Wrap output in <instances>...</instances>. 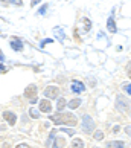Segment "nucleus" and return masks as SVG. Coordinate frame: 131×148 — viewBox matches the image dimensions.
Wrapping results in <instances>:
<instances>
[{
    "label": "nucleus",
    "mask_w": 131,
    "mask_h": 148,
    "mask_svg": "<svg viewBox=\"0 0 131 148\" xmlns=\"http://www.w3.org/2000/svg\"><path fill=\"white\" fill-rule=\"evenodd\" d=\"M95 128V124H93V119H91L89 114H84L83 116V130L87 131V133H91Z\"/></svg>",
    "instance_id": "nucleus-3"
},
{
    "label": "nucleus",
    "mask_w": 131,
    "mask_h": 148,
    "mask_svg": "<svg viewBox=\"0 0 131 148\" xmlns=\"http://www.w3.org/2000/svg\"><path fill=\"white\" fill-rule=\"evenodd\" d=\"M105 148H123V142L122 140H111L107 144Z\"/></svg>",
    "instance_id": "nucleus-10"
},
{
    "label": "nucleus",
    "mask_w": 131,
    "mask_h": 148,
    "mask_svg": "<svg viewBox=\"0 0 131 148\" xmlns=\"http://www.w3.org/2000/svg\"><path fill=\"white\" fill-rule=\"evenodd\" d=\"M79 106H81V99H79V98H75V99H72V101L69 102V107L72 108V110H73V108H76V107H79Z\"/></svg>",
    "instance_id": "nucleus-12"
},
{
    "label": "nucleus",
    "mask_w": 131,
    "mask_h": 148,
    "mask_svg": "<svg viewBox=\"0 0 131 148\" xmlns=\"http://www.w3.org/2000/svg\"><path fill=\"white\" fill-rule=\"evenodd\" d=\"M123 90L131 95V84H123Z\"/></svg>",
    "instance_id": "nucleus-21"
},
{
    "label": "nucleus",
    "mask_w": 131,
    "mask_h": 148,
    "mask_svg": "<svg viewBox=\"0 0 131 148\" xmlns=\"http://www.w3.org/2000/svg\"><path fill=\"white\" fill-rule=\"evenodd\" d=\"M58 93H59V89L55 86H49L44 89V96L49 98V99H55V98L58 96Z\"/></svg>",
    "instance_id": "nucleus-4"
},
{
    "label": "nucleus",
    "mask_w": 131,
    "mask_h": 148,
    "mask_svg": "<svg viewBox=\"0 0 131 148\" xmlns=\"http://www.w3.org/2000/svg\"><path fill=\"white\" fill-rule=\"evenodd\" d=\"M3 119L6 121L9 125H14L15 122H17V116H15L12 112H5L3 113Z\"/></svg>",
    "instance_id": "nucleus-5"
},
{
    "label": "nucleus",
    "mask_w": 131,
    "mask_h": 148,
    "mask_svg": "<svg viewBox=\"0 0 131 148\" xmlns=\"http://www.w3.org/2000/svg\"><path fill=\"white\" fill-rule=\"evenodd\" d=\"M47 8H49V5H47V3H46V5H43V6L38 9V14H41V15H43V14H44L46 11H47Z\"/></svg>",
    "instance_id": "nucleus-19"
},
{
    "label": "nucleus",
    "mask_w": 131,
    "mask_h": 148,
    "mask_svg": "<svg viewBox=\"0 0 131 148\" xmlns=\"http://www.w3.org/2000/svg\"><path fill=\"white\" fill-rule=\"evenodd\" d=\"M72 90L75 93H83V92H85V86L81 83V81H73L72 83Z\"/></svg>",
    "instance_id": "nucleus-8"
},
{
    "label": "nucleus",
    "mask_w": 131,
    "mask_h": 148,
    "mask_svg": "<svg viewBox=\"0 0 131 148\" xmlns=\"http://www.w3.org/2000/svg\"><path fill=\"white\" fill-rule=\"evenodd\" d=\"M29 114H31V118H34V119H38V116H40V114H38V110H35V108H31Z\"/></svg>",
    "instance_id": "nucleus-17"
},
{
    "label": "nucleus",
    "mask_w": 131,
    "mask_h": 148,
    "mask_svg": "<svg viewBox=\"0 0 131 148\" xmlns=\"http://www.w3.org/2000/svg\"><path fill=\"white\" fill-rule=\"evenodd\" d=\"M38 2H40V0H31V6H37Z\"/></svg>",
    "instance_id": "nucleus-25"
},
{
    "label": "nucleus",
    "mask_w": 131,
    "mask_h": 148,
    "mask_svg": "<svg viewBox=\"0 0 131 148\" xmlns=\"http://www.w3.org/2000/svg\"><path fill=\"white\" fill-rule=\"evenodd\" d=\"M127 73H128V76L131 78V63L128 64V67H127Z\"/></svg>",
    "instance_id": "nucleus-24"
},
{
    "label": "nucleus",
    "mask_w": 131,
    "mask_h": 148,
    "mask_svg": "<svg viewBox=\"0 0 131 148\" xmlns=\"http://www.w3.org/2000/svg\"><path fill=\"white\" fill-rule=\"evenodd\" d=\"M14 3L15 5H21V0H14Z\"/></svg>",
    "instance_id": "nucleus-26"
},
{
    "label": "nucleus",
    "mask_w": 131,
    "mask_h": 148,
    "mask_svg": "<svg viewBox=\"0 0 131 148\" xmlns=\"http://www.w3.org/2000/svg\"><path fill=\"white\" fill-rule=\"evenodd\" d=\"M53 40H52V38H47V40H44V41H41V47H44L46 45H47V43H52Z\"/></svg>",
    "instance_id": "nucleus-22"
},
{
    "label": "nucleus",
    "mask_w": 131,
    "mask_h": 148,
    "mask_svg": "<svg viewBox=\"0 0 131 148\" xmlns=\"http://www.w3.org/2000/svg\"><path fill=\"white\" fill-rule=\"evenodd\" d=\"M3 148H8V144H5V145H3Z\"/></svg>",
    "instance_id": "nucleus-27"
},
{
    "label": "nucleus",
    "mask_w": 131,
    "mask_h": 148,
    "mask_svg": "<svg viewBox=\"0 0 131 148\" xmlns=\"http://www.w3.org/2000/svg\"><path fill=\"white\" fill-rule=\"evenodd\" d=\"M61 130L64 131V133L70 134V136H72V134H75V130H72V128H61Z\"/></svg>",
    "instance_id": "nucleus-20"
},
{
    "label": "nucleus",
    "mask_w": 131,
    "mask_h": 148,
    "mask_svg": "<svg viewBox=\"0 0 131 148\" xmlns=\"http://www.w3.org/2000/svg\"><path fill=\"white\" fill-rule=\"evenodd\" d=\"M15 148H29V145H26V144H18Z\"/></svg>",
    "instance_id": "nucleus-23"
},
{
    "label": "nucleus",
    "mask_w": 131,
    "mask_h": 148,
    "mask_svg": "<svg viewBox=\"0 0 131 148\" xmlns=\"http://www.w3.org/2000/svg\"><path fill=\"white\" fill-rule=\"evenodd\" d=\"M95 139L96 140H102L104 139V133H102V131H96V133H95Z\"/></svg>",
    "instance_id": "nucleus-18"
},
{
    "label": "nucleus",
    "mask_w": 131,
    "mask_h": 148,
    "mask_svg": "<svg viewBox=\"0 0 131 148\" xmlns=\"http://www.w3.org/2000/svg\"><path fill=\"white\" fill-rule=\"evenodd\" d=\"M84 25H85V26H84V31L89 32V31L91 29V21H90L89 18H84Z\"/></svg>",
    "instance_id": "nucleus-16"
},
{
    "label": "nucleus",
    "mask_w": 131,
    "mask_h": 148,
    "mask_svg": "<svg viewBox=\"0 0 131 148\" xmlns=\"http://www.w3.org/2000/svg\"><path fill=\"white\" fill-rule=\"evenodd\" d=\"M107 29L110 31L111 34H114V32L117 31L116 23H114V18H113V15H111V17H108V20H107Z\"/></svg>",
    "instance_id": "nucleus-9"
},
{
    "label": "nucleus",
    "mask_w": 131,
    "mask_h": 148,
    "mask_svg": "<svg viewBox=\"0 0 131 148\" xmlns=\"http://www.w3.org/2000/svg\"><path fill=\"white\" fill-rule=\"evenodd\" d=\"M64 145H66L64 139H63V138H57L55 142H53V147H52V148H63Z\"/></svg>",
    "instance_id": "nucleus-11"
},
{
    "label": "nucleus",
    "mask_w": 131,
    "mask_h": 148,
    "mask_svg": "<svg viewBox=\"0 0 131 148\" xmlns=\"http://www.w3.org/2000/svg\"><path fill=\"white\" fill-rule=\"evenodd\" d=\"M53 32H55V35L58 37V40H59V41H63L64 38H66V35H64V32H63L61 29H59V28H55V29H53Z\"/></svg>",
    "instance_id": "nucleus-14"
},
{
    "label": "nucleus",
    "mask_w": 131,
    "mask_h": 148,
    "mask_svg": "<svg viewBox=\"0 0 131 148\" xmlns=\"http://www.w3.org/2000/svg\"><path fill=\"white\" fill-rule=\"evenodd\" d=\"M72 148H84V142L81 139H73L72 140Z\"/></svg>",
    "instance_id": "nucleus-13"
},
{
    "label": "nucleus",
    "mask_w": 131,
    "mask_h": 148,
    "mask_svg": "<svg viewBox=\"0 0 131 148\" xmlns=\"http://www.w3.org/2000/svg\"><path fill=\"white\" fill-rule=\"evenodd\" d=\"M25 96L28 98L32 104L37 102V87H35L34 84L28 86V87H26V90H25Z\"/></svg>",
    "instance_id": "nucleus-2"
},
{
    "label": "nucleus",
    "mask_w": 131,
    "mask_h": 148,
    "mask_svg": "<svg viewBox=\"0 0 131 148\" xmlns=\"http://www.w3.org/2000/svg\"><path fill=\"white\" fill-rule=\"evenodd\" d=\"M50 110H52L50 101H49V99H41V101H40V112L47 113V112H50Z\"/></svg>",
    "instance_id": "nucleus-7"
},
{
    "label": "nucleus",
    "mask_w": 131,
    "mask_h": 148,
    "mask_svg": "<svg viewBox=\"0 0 131 148\" xmlns=\"http://www.w3.org/2000/svg\"><path fill=\"white\" fill-rule=\"evenodd\" d=\"M64 107H66V99H58V112L59 113H63V110H64Z\"/></svg>",
    "instance_id": "nucleus-15"
},
{
    "label": "nucleus",
    "mask_w": 131,
    "mask_h": 148,
    "mask_svg": "<svg viewBox=\"0 0 131 148\" xmlns=\"http://www.w3.org/2000/svg\"><path fill=\"white\" fill-rule=\"evenodd\" d=\"M11 47H12L14 51L20 52V51H23V43H21V40L18 37H14V40L11 41Z\"/></svg>",
    "instance_id": "nucleus-6"
},
{
    "label": "nucleus",
    "mask_w": 131,
    "mask_h": 148,
    "mask_svg": "<svg viewBox=\"0 0 131 148\" xmlns=\"http://www.w3.org/2000/svg\"><path fill=\"white\" fill-rule=\"evenodd\" d=\"M50 121L55 124H66V125H75L76 124V116L72 113H57L52 114Z\"/></svg>",
    "instance_id": "nucleus-1"
}]
</instances>
